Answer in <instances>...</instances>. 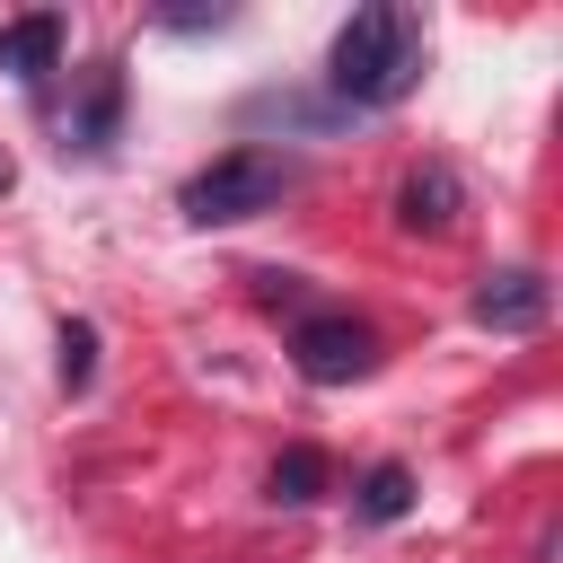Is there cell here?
I'll list each match as a JSON object with an SVG mask.
<instances>
[{
	"instance_id": "1",
	"label": "cell",
	"mask_w": 563,
	"mask_h": 563,
	"mask_svg": "<svg viewBox=\"0 0 563 563\" xmlns=\"http://www.w3.org/2000/svg\"><path fill=\"white\" fill-rule=\"evenodd\" d=\"M325 79L343 106H396L413 97L422 79V18L413 9H352L334 53H325Z\"/></svg>"
},
{
	"instance_id": "2",
	"label": "cell",
	"mask_w": 563,
	"mask_h": 563,
	"mask_svg": "<svg viewBox=\"0 0 563 563\" xmlns=\"http://www.w3.org/2000/svg\"><path fill=\"white\" fill-rule=\"evenodd\" d=\"M282 194H290V158H273V150H220L211 167H194V176H185L176 211H185L194 229H229V220L273 211Z\"/></svg>"
},
{
	"instance_id": "3",
	"label": "cell",
	"mask_w": 563,
	"mask_h": 563,
	"mask_svg": "<svg viewBox=\"0 0 563 563\" xmlns=\"http://www.w3.org/2000/svg\"><path fill=\"white\" fill-rule=\"evenodd\" d=\"M369 361H378V334L361 317H308L290 334V369L308 387H352V378H369Z\"/></svg>"
},
{
	"instance_id": "4",
	"label": "cell",
	"mask_w": 563,
	"mask_h": 563,
	"mask_svg": "<svg viewBox=\"0 0 563 563\" xmlns=\"http://www.w3.org/2000/svg\"><path fill=\"white\" fill-rule=\"evenodd\" d=\"M475 325H493V334H537L545 325V308H554V290H545V273L537 264H501V273H484L475 282Z\"/></svg>"
},
{
	"instance_id": "5",
	"label": "cell",
	"mask_w": 563,
	"mask_h": 563,
	"mask_svg": "<svg viewBox=\"0 0 563 563\" xmlns=\"http://www.w3.org/2000/svg\"><path fill=\"white\" fill-rule=\"evenodd\" d=\"M457 211H466V185H457V167H449V158L405 167V185H396V229H405V238H449V229H457Z\"/></svg>"
},
{
	"instance_id": "6",
	"label": "cell",
	"mask_w": 563,
	"mask_h": 563,
	"mask_svg": "<svg viewBox=\"0 0 563 563\" xmlns=\"http://www.w3.org/2000/svg\"><path fill=\"white\" fill-rule=\"evenodd\" d=\"M62 44H70V26H62L53 9H26V18H9V26H0V70L35 88L44 70H62Z\"/></svg>"
},
{
	"instance_id": "7",
	"label": "cell",
	"mask_w": 563,
	"mask_h": 563,
	"mask_svg": "<svg viewBox=\"0 0 563 563\" xmlns=\"http://www.w3.org/2000/svg\"><path fill=\"white\" fill-rule=\"evenodd\" d=\"M264 484H273V501H282V510H308V501L325 493V457H317V449H282Z\"/></svg>"
},
{
	"instance_id": "8",
	"label": "cell",
	"mask_w": 563,
	"mask_h": 563,
	"mask_svg": "<svg viewBox=\"0 0 563 563\" xmlns=\"http://www.w3.org/2000/svg\"><path fill=\"white\" fill-rule=\"evenodd\" d=\"M114 106H123V79H114V70H97L88 106L70 114V150H106V132H114Z\"/></svg>"
},
{
	"instance_id": "9",
	"label": "cell",
	"mask_w": 563,
	"mask_h": 563,
	"mask_svg": "<svg viewBox=\"0 0 563 563\" xmlns=\"http://www.w3.org/2000/svg\"><path fill=\"white\" fill-rule=\"evenodd\" d=\"M405 501H413V475H405L396 457L361 475V519H378V528H387V519H405Z\"/></svg>"
},
{
	"instance_id": "10",
	"label": "cell",
	"mask_w": 563,
	"mask_h": 563,
	"mask_svg": "<svg viewBox=\"0 0 563 563\" xmlns=\"http://www.w3.org/2000/svg\"><path fill=\"white\" fill-rule=\"evenodd\" d=\"M88 378H97V325L70 317L62 325V387H88Z\"/></svg>"
},
{
	"instance_id": "11",
	"label": "cell",
	"mask_w": 563,
	"mask_h": 563,
	"mask_svg": "<svg viewBox=\"0 0 563 563\" xmlns=\"http://www.w3.org/2000/svg\"><path fill=\"white\" fill-rule=\"evenodd\" d=\"M255 299H264V308H290V299H299V273H255Z\"/></svg>"
},
{
	"instance_id": "12",
	"label": "cell",
	"mask_w": 563,
	"mask_h": 563,
	"mask_svg": "<svg viewBox=\"0 0 563 563\" xmlns=\"http://www.w3.org/2000/svg\"><path fill=\"white\" fill-rule=\"evenodd\" d=\"M158 26H176V35H194V26H229V9H167Z\"/></svg>"
},
{
	"instance_id": "13",
	"label": "cell",
	"mask_w": 563,
	"mask_h": 563,
	"mask_svg": "<svg viewBox=\"0 0 563 563\" xmlns=\"http://www.w3.org/2000/svg\"><path fill=\"white\" fill-rule=\"evenodd\" d=\"M0 194H9V150H0Z\"/></svg>"
}]
</instances>
